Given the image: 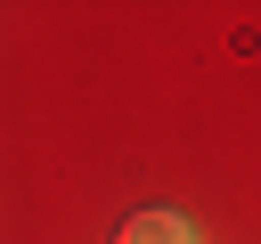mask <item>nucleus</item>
I'll list each match as a JSON object with an SVG mask.
<instances>
[{
  "label": "nucleus",
  "instance_id": "f257e3e1",
  "mask_svg": "<svg viewBox=\"0 0 261 244\" xmlns=\"http://www.w3.org/2000/svg\"><path fill=\"white\" fill-rule=\"evenodd\" d=\"M114 244H204V236H196V228H188L179 211H163V203H155V211H130Z\"/></svg>",
  "mask_w": 261,
  "mask_h": 244
}]
</instances>
